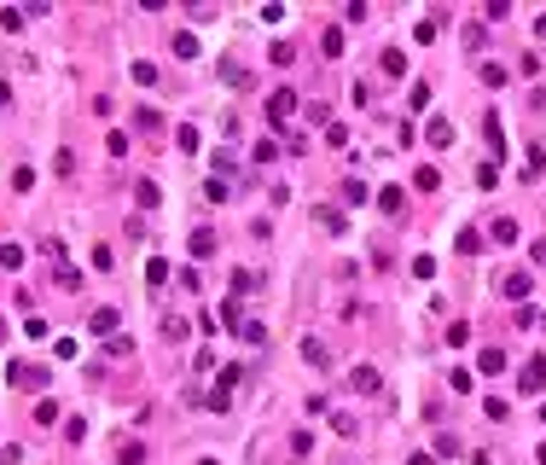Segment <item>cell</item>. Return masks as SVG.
Listing matches in <instances>:
<instances>
[{
  "mask_svg": "<svg viewBox=\"0 0 546 465\" xmlns=\"http://www.w3.org/2000/svg\"><path fill=\"white\" fill-rule=\"evenodd\" d=\"M0 268H24V250L18 244H0Z\"/></svg>",
  "mask_w": 546,
  "mask_h": 465,
  "instance_id": "4dcf8cb0",
  "label": "cell"
},
{
  "mask_svg": "<svg viewBox=\"0 0 546 465\" xmlns=\"http://www.w3.org/2000/svg\"><path fill=\"white\" fill-rule=\"evenodd\" d=\"M239 378H244V366H233V361H227V366L215 372V384H227V390H233V384H239Z\"/></svg>",
  "mask_w": 546,
  "mask_h": 465,
  "instance_id": "f1b7e54d",
  "label": "cell"
},
{
  "mask_svg": "<svg viewBox=\"0 0 546 465\" xmlns=\"http://www.w3.org/2000/svg\"><path fill=\"white\" fill-rule=\"evenodd\" d=\"M482 88H506V64H482Z\"/></svg>",
  "mask_w": 546,
  "mask_h": 465,
  "instance_id": "7402d4cb",
  "label": "cell"
},
{
  "mask_svg": "<svg viewBox=\"0 0 546 465\" xmlns=\"http://www.w3.org/2000/svg\"><path fill=\"white\" fill-rule=\"evenodd\" d=\"M87 331L111 344V337H116V309H94V314H87Z\"/></svg>",
  "mask_w": 546,
  "mask_h": 465,
  "instance_id": "277c9868",
  "label": "cell"
},
{
  "mask_svg": "<svg viewBox=\"0 0 546 465\" xmlns=\"http://www.w3.org/2000/svg\"><path fill=\"white\" fill-rule=\"evenodd\" d=\"M500 366H506V349H482L477 355V372H500Z\"/></svg>",
  "mask_w": 546,
  "mask_h": 465,
  "instance_id": "9a60e30c",
  "label": "cell"
},
{
  "mask_svg": "<svg viewBox=\"0 0 546 465\" xmlns=\"http://www.w3.org/2000/svg\"><path fill=\"white\" fill-rule=\"evenodd\" d=\"M140 459H146V448H140V442H122V465H140Z\"/></svg>",
  "mask_w": 546,
  "mask_h": 465,
  "instance_id": "74e56055",
  "label": "cell"
},
{
  "mask_svg": "<svg viewBox=\"0 0 546 465\" xmlns=\"http://www.w3.org/2000/svg\"><path fill=\"white\" fill-rule=\"evenodd\" d=\"M349 384H354L360 396H372V390L384 384V378H378V366H354V372H349Z\"/></svg>",
  "mask_w": 546,
  "mask_h": 465,
  "instance_id": "52a82bcc",
  "label": "cell"
},
{
  "mask_svg": "<svg viewBox=\"0 0 546 465\" xmlns=\"http://www.w3.org/2000/svg\"><path fill=\"white\" fill-rule=\"evenodd\" d=\"M221 81H233V88H250V70L233 64V59H221Z\"/></svg>",
  "mask_w": 546,
  "mask_h": 465,
  "instance_id": "7c38bea8",
  "label": "cell"
},
{
  "mask_svg": "<svg viewBox=\"0 0 546 465\" xmlns=\"http://www.w3.org/2000/svg\"><path fill=\"white\" fill-rule=\"evenodd\" d=\"M256 285H262V274H250V268H239V274H233V291H256Z\"/></svg>",
  "mask_w": 546,
  "mask_h": 465,
  "instance_id": "1f68e13d",
  "label": "cell"
},
{
  "mask_svg": "<svg viewBox=\"0 0 546 465\" xmlns=\"http://www.w3.org/2000/svg\"><path fill=\"white\" fill-rule=\"evenodd\" d=\"M535 35H540V41H546V12H540V18H535Z\"/></svg>",
  "mask_w": 546,
  "mask_h": 465,
  "instance_id": "ab89813d",
  "label": "cell"
},
{
  "mask_svg": "<svg viewBox=\"0 0 546 465\" xmlns=\"http://www.w3.org/2000/svg\"><path fill=\"white\" fill-rule=\"evenodd\" d=\"M209 250H215V233L198 227V233H192V256H209Z\"/></svg>",
  "mask_w": 546,
  "mask_h": 465,
  "instance_id": "d6986e66",
  "label": "cell"
},
{
  "mask_svg": "<svg viewBox=\"0 0 546 465\" xmlns=\"http://www.w3.org/2000/svg\"><path fill=\"white\" fill-rule=\"evenodd\" d=\"M453 454H460V436L442 431V436H436V459H453Z\"/></svg>",
  "mask_w": 546,
  "mask_h": 465,
  "instance_id": "ffe728a7",
  "label": "cell"
},
{
  "mask_svg": "<svg viewBox=\"0 0 546 465\" xmlns=\"http://www.w3.org/2000/svg\"><path fill=\"white\" fill-rule=\"evenodd\" d=\"M488 239H494V244H517L523 233H517V221H512V216H500V221L488 227Z\"/></svg>",
  "mask_w": 546,
  "mask_h": 465,
  "instance_id": "ba28073f",
  "label": "cell"
},
{
  "mask_svg": "<svg viewBox=\"0 0 546 465\" xmlns=\"http://www.w3.org/2000/svg\"><path fill=\"white\" fill-rule=\"evenodd\" d=\"M221 326H227V331H239V326H244V320H239V303H233V297L221 303Z\"/></svg>",
  "mask_w": 546,
  "mask_h": 465,
  "instance_id": "d4e9b609",
  "label": "cell"
},
{
  "mask_svg": "<svg viewBox=\"0 0 546 465\" xmlns=\"http://www.w3.org/2000/svg\"><path fill=\"white\" fill-rule=\"evenodd\" d=\"M482 134H488V146H494V151H506V129H500V111H488V116H482Z\"/></svg>",
  "mask_w": 546,
  "mask_h": 465,
  "instance_id": "30bf717a",
  "label": "cell"
},
{
  "mask_svg": "<svg viewBox=\"0 0 546 465\" xmlns=\"http://www.w3.org/2000/svg\"><path fill=\"white\" fill-rule=\"evenodd\" d=\"M425 146H436V151L453 146V122H447V116H430V122H425Z\"/></svg>",
  "mask_w": 546,
  "mask_h": 465,
  "instance_id": "7a4b0ae2",
  "label": "cell"
},
{
  "mask_svg": "<svg viewBox=\"0 0 546 465\" xmlns=\"http://www.w3.org/2000/svg\"><path fill=\"white\" fill-rule=\"evenodd\" d=\"M291 454H297V459H302V454H314V436H308V431H297V436H291Z\"/></svg>",
  "mask_w": 546,
  "mask_h": 465,
  "instance_id": "8d00e7d4",
  "label": "cell"
},
{
  "mask_svg": "<svg viewBox=\"0 0 546 465\" xmlns=\"http://www.w3.org/2000/svg\"><path fill=\"white\" fill-rule=\"evenodd\" d=\"M407 111H430V81H413V94H407Z\"/></svg>",
  "mask_w": 546,
  "mask_h": 465,
  "instance_id": "5bb4252c",
  "label": "cell"
},
{
  "mask_svg": "<svg viewBox=\"0 0 546 465\" xmlns=\"http://www.w3.org/2000/svg\"><path fill=\"white\" fill-rule=\"evenodd\" d=\"M0 105H6V81H0Z\"/></svg>",
  "mask_w": 546,
  "mask_h": 465,
  "instance_id": "60d3db41",
  "label": "cell"
},
{
  "mask_svg": "<svg viewBox=\"0 0 546 465\" xmlns=\"http://www.w3.org/2000/svg\"><path fill=\"white\" fill-rule=\"evenodd\" d=\"M291 111H297V88H273V94H267V122H273V129H279Z\"/></svg>",
  "mask_w": 546,
  "mask_h": 465,
  "instance_id": "6da1fadb",
  "label": "cell"
},
{
  "mask_svg": "<svg viewBox=\"0 0 546 465\" xmlns=\"http://www.w3.org/2000/svg\"><path fill=\"white\" fill-rule=\"evenodd\" d=\"M482 413H488V419H500V425H506V419H512V413H506V401H500V396H482Z\"/></svg>",
  "mask_w": 546,
  "mask_h": 465,
  "instance_id": "484cf974",
  "label": "cell"
},
{
  "mask_svg": "<svg viewBox=\"0 0 546 465\" xmlns=\"http://www.w3.org/2000/svg\"><path fill=\"white\" fill-rule=\"evenodd\" d=\"M134 129H146V134H152V129H163V116H157L152 105H140V111H134Z\"/></svg>",
  "mask_w": 546,
  "mask_h": 465,
  "instance_id": "2e32d148",
  "label": "cell"
},
{
  "mask_svg": "<svg viewBox=\"0 0 546 465\" xmlns=\"http://www.w3.org/2000/svg\"><path fill=\"white\" fill-rule=\"evenodd\" d=\"M0 331H6V320H0Z\"/></svg>",
  "mask_w": 546,
  "mask_h": 465,
  "instance_id": "7bdbcfd3",
  "label": "cell"
},
{
  "mask_svg": "<svg viewBox=\"0 0 546 465\" xmlns=\"http://www.w3.org/2000/svg\"><path fill=\"white\" fill-rule=\"evenodd\" d=\"M53 419H59V401L41 396V401H35V425H53Z\"/></svg>",
  "mask_w": 546,
  "mask_h": 465,
  "instance_id": "e0dca14e",
  "label": "cell"
},
{
  "mask_svg": "<svg viewBox=\"0 0 546 465\" xmlns=\"http://www.w3.org/2000/svg\"><path fill=\"white\" fill-rule=\"evenodd\" d=\"M482 18H488V24H500V18H512V6H506V0H488V6H482Z\"/></svg>",
  "mask_w": 546,
  "mask_h": 465,
  "instance_id": "836d02e7",
  "label": "cell"
},
{
  "mask_svg": "<svg viewBox=\"0 0 546 465\" xmlns=\"http://www.w3.org/2000/svg\"><path fill=\"white\" fill-rule=\"evenodd\" d=\"M401 204H407V192H401V186H384V192H378V209H384V216H395Z\"/></svg>",
  "mask_w": 546,
  "mask_h": 465,
  "instance_id": "4fadbf2b",
  "label": "cell"
},
{
  "mask_svg": "<svg viewBox=\"0 0 546 465\" xmlns=\"http://www.w3.org/2000/svg\"><path fill=\"white\" fill-rule=\"evenodd\" d=\"M378 70H384V76H407V53H401V47H389V53L378 59Z\"/></svg>",
  "mask_w": 546,
  "mask_h": 465,
  "instance_id": "8fae6325",
  "label": "cell"
},
{
  "mask_svg": "<svg viewBox=\"0 0 546 465\" xmlns=\"http://www.w3.org/2000/svg\"><path fill=\"white\" fill-rule=\"evenodd\" d=\"M146 279H152V285H169V262L152 256V262H146Z\"/></svg>",
  "mask_w": 546,
  "mask_h": 465,
  "instance_id": "cb8c5ba5",
  "label": "cell"
},
{
  "mask_svg": "<svg viewBox=\"0 0 546 465\" xmlns=\"http://www.w3.org/2000/svg\"><path fill=\"white\" fill-rule=\"evenodd\" d=\"M413 186H419V192H436V186H442V175H436V169L425 163V169H419V175H413Z\"/></svg>",
  "mask_w": 546,
  "mask_h": 465,
  "instance_id": "ac0fdd59",
  "label": "cell"
},
{
  "mask_svg": "<svg viewBox=\"0 0 546 465\" xmlns=\"http://www.w3.org/2000/svg\"><path fill=\"white\" fill-rule=\"evenodd\" d=\"M413 465H436V454H413Z\"/></svg>",
  "mask_w": 546,
  "mask_h": 465,
  "instance_id": "f35d334b",
  "label": "cell"
},
{
  "mask_svg": "<svg viewBox=\"0 0 546 465\" xmlns=\"http://www.w3.org/2000/svg\"><path fill=\"white\" fill-rule=\"evenodd\" d=\"M227 401H233V390H227V384H215V390H209V407H215V413H227Z\"/></svg>",
  "mask_w": 546,
  "mask_h": 465,
  "instance_id": "d590c367",
  "label": "cell"
},
{
  "mask_svg": "<svg viewBox=\"0 0 546 465\" xmlns=\"http://www.w3.org/2000/svg\"><path fill=\"white\" fill-rule=\"evenodd\" d=\"M529 285H535L529 274H500V297H512V303H523V297H529Z\"/></svg>",
  "mask_w": 546,
  "mask_h": 465,
  "instance_id": "5b68a950",
  "label": "cell"
},
{
  "mask_svg": "<svg viewBox=\"0 0 546 465\" xmlns=\"http://www.w3.org/2000/svg\"><path fill=\"white\" fill-rule=\"evenodd\" d=\"M447 344H453V349H465V344H471V326H465V320H460V326H447Z\"/></svg>",
  "mask_w": 546,
  "mask_h": 465,
  "instance_id": "f546056e",
  "label": "cell"
},
{
  "mask_svg": "<svg viewBox=\"0 0 546 465\" xmlns=\"http://www.w3.org/2000/svg\"><path fill=\"white\" fill-rule=\"evenodd\" d=\"M6 378H12L18 390H47V372H35V366H24V361H12V372H6Z\"/></svg>",
  "mask_w": 546,
  "mask_h": 465,
  "instance_id": "3957f363",
  "label": "cell"
},
{
  "mask_svg": "<svg viewBox=\"0 0 546 465\" xmlns=\"http://www.w3.org/2000/svg\"><path fill=\"white\" fill-rule=\"evenodd\" d=\"M209 163H215V181H227V175H233V151H215Z\"/></svg>",
  "mask_w": 546,
  "mask_h": 465,
  "instance_id": "d6a6232c",
  "label": "cell"
},
{
  "mask_svg": "<svg viewBox=\"0 0 546 465\" xmlns=\"http://www.w3.org/2000/svg\"><path fill=\"white\" fill-rule=\"evenodd\" d=\"M453 244H460L465 256H471V250H482V233H471V227H465V233H453Z\"/></svg>",
  "mask_w": 546,
  "mask_h": 465,
  "instance_id": "83f0119b",
  "label": "cell"
},
{
  "mask_svg": "<svg viewBox=\"0 0 546 465\" xmlns=\"http://www.w3.org/2000/svg\"><path fill=\"white\" fill-rule=\"evenodd\" d=\"M320 53H326V59H337V53H343V29H326V47H320Z\"/></svg>",
  "mask_w": 546,
  "mask_h": 465,
  "instance_id": "e575fe53",
  "label": "cell"
},
{
  "mask_svg": "<svg viewBox=\"0 0 546 465\" xmlns=\"http://www.w3.org/2000/svg\"><path fill=\"white\" fill-rule=\"evenodd\" d=\"M517 384H523L529 396H540V390H546V361H529V366L517 372Z\"/></svg>",
  "mask_w": 546,
  "mask_h": 465,
  "instance_id": "8992f818",
  "label": "cell"
},
{
  "mask_svg": "<svg viewBox=\"0 0 546 465\" xmlns=\"http://www.w3.org/2000/svg\"><path fill=\"white\" fill-rule=\"evenodd\" d=\"M174 53H180V59H198V35L180 29V35H174Z\"/></svg>",
  "mask_w": 546,
  "mask_h": 465,
  "instance_id": "44dd1931",
  "label": "cell"
},
{
  "mask_svg": "<svg viewBox=\"0 0 546 465\" xmlns=\"http://www.w3.org/2000/svg\"><path fill=\"white\" fill-rule=\"evenodd\" d=\"M477 186H482V192H494V186H500V169H494V163H482V169H477Z\"/></svg>",
  "mask_w": 546,
  "mask_h": 465,
  "instance_id": "4316f807",
  "label": "cell"
},
{
  "mask_svg": "<svg viewBox=\"0 0 546 465\" xmlns=\"http://www.w3.org/2000/svg\"><path fill=\"white\" fill-rule=\"evenodd\" d=\"M198 465H215V459H198Z\"/></svg>",
  "mask_w": 546,
  "mask_h": 465,
  "instance_id": "b9f144b4",
  "label": "cell"
},
{
  "mask_svg": "<svg viewBox=\"0 0 546 465\" xmlns=\"http://www.w3.org/2000/svg\"><path fill=\"white\" fill-rule=\"evenodd\" d=\"M302 355H308L314 366H326V344H320V337H302Z\"/></svg>",
  "mask_w": 546,
  "mask_h": 465,
  "instance_id": "603a6c76",
  "label": "cell"
},
{
  "mask_svg": "<svg viewBox=\"0 0 546 465\" xmlns=\"http://www.w3.org/2000/svg\"><path fill=\"white\" fill-rule=\"evenodd\" d=\"M314 221H320L326 233H343L349 221H343V209H332V204H320V209H314Z\"/></svg>",
  "mask_w": 546,
  "mask_h": 465,
  "instance_id": "9c48e42d",
  "label": "cell"
}]
</instances>
